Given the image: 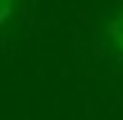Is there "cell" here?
I'll use <instances>...</instances> for the list:
<instances>
[{"label":"cell","mask_w":123,"mask_h":120,"mask_svg":"<svg viewBox=\"0 0 123 120\" xmlns=\"http://www.w3.org/2000/svg\"><path fill=\"white\" fill-rule=\"evenodd\" d=\"M12 9H15V0H0V24L12 15Z\"/></svg>","instance_id":"cell-2"},{"label":"cell","mask_w":123,"mask_h":120,"mask_svg":"<svg viewBox=\"0 0 123 120\" xmlns=\"http://www.w3.org/2000/svg\"><path fill=\"white\" fill-rule=\"evenodd\" d=\"M105 42H108V48H111V54L123 63V3L105 21Z\"/></svg>","instance_id":"cell-1"}]
</instances>
